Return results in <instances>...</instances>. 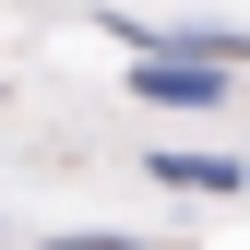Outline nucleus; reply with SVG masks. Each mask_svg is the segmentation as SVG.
<instances>
[{
    "mask_svg": "<svg viewBox=\"0 0 250 250\" xmlns=\"http://www.w3.org/2000/svg\"><path fill=\"white\" fill-rule=\"evenodd\" d=\"M36 250H143V238H119V227H60V238H36Z\"/></svg>",
    "mask_w": 250,
    "mask_h": 250,
    "instance_id": "7ed1b4c3",
    "label": "nucleus"
},
{
    "mask_svg": "<svg viewBox=\"0 0 250 250\" xmlns=\"http://www.w3.org/2000/svg\"><path fill=\"white\" fill-rule=\"evenodd\" d=\"M167 191H238V155H143Z\"/></svg>",
    "mask_w": 250,
    "mask_h": 250,
    "instance_id": "f03ea898",
    "label": "nucleus"
},
{
    "mask_svg": "<svg viewBox=\"0 0 250 250\" xmlns=\"http://www.w3.org/2000/svg\"><path fill=\"white\" fill-rule=\"evenodd\" d=\"M131 96L143 107H227V72L214 60H131Z\"/></svg>",
    "mask_w": 250,
    "mask_h": 250,
    "instance_id": "f257e3e1",
    "label": "nucleus"
}]
</instances>
